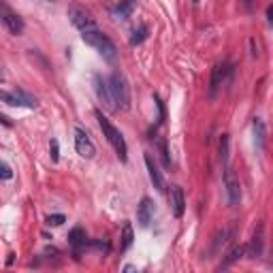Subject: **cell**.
Returning a JSON list of instances; mask_svg holds the SVG:
<instances>
[{
	"label": "cell",
	"instance_id": "6da1fadb",
	"mask_svg": "<svg viewBox=\"0 0 273 273\" xmlns=\"http://www.w3.org/2000/svg\"><path fill=\"white\" fill-rule=\"evenodd\" d=\"M81 39L83 43H88L90 47H94L98 54H101L107 62H116V58H118V49H116V45H113V41L109 39L107 34H103L101 30H83L81 32Z\"/></svg>",
	"mask_w": 273,
	"mask_h": 273
},
{
	"label": "cell",
	"instance_id": "7a4b0ae2",
	"mask_svg": "<svg viewBox=\"0 0 273 273\" xmlns=\"http://www.w3.org/2000/svg\"><path fill=\"white\" fill-rule=\"evenodd\" d=\"M96 120H98V124H101V131H103V135H105V139H107L111 145H113V149H116L118 158H120L122 162H126V160H128V147H126V141H124L122 133H120L118 128L109 122L107 116H103V111H96Z\"/></svg>",
	"mask_w": 273,
	"mask_h": 273
},
{
	"label": "cell",
	"instance_id": "3957f363",
	"mask_svg": "<svg viewBox=\"0 0 273 273\" xmlns=\"http://www.w3.org/2000/svg\"><path fill=\"white\" fill-rule=\"evenodd\" d=\"M107 83H109V92H111L116 109L126 111L128 107H131V88H128L126 77L122 73H113Z\"/></svg>",
	"mask_w": 273,
	"mask_h": 273
},
{
	"label": "cell",
	"instance_id": "277c9868",
	"mask_svg": "<svg viewBox=\"0 0 273 273\" xmlns=\"http://www.w3.org/2000/svg\"><path fill=\"white\" fill-rule=\"evenodd\" d=\"M68 19H71V24L77 28V30H92L96 28V19H94V15L90 13L86 6H81L77 2H73V4H68Z\"/></svg>",
	"mask_w": 273,
	"mask_h": 273
},
{
	"label": "cell",
	"instance_id": "5b68a950",
	"mask_svg": "<svg viewBox=\"0 0 273 273\" xmlns=\"http://www.w3.org/2000/svg\"><path fill=\"white\" fill-rule=\"evenodd\" d=\"M0 21H2V26L9 30L11 34L15 36H19V34H24V19L19 17V13L17 11H13V6L11 4H6L4 0H0Z\"/></svg>",
	"mask_w": 273,
	"mask_h": 273
},
{
	"label": "cell",
	"instance_id": "8992f818",
	"mask_svg": "<svg viewBox=\"0 0 273 273\" xmlns=\"http://www.w3.org/2000/svg\"><path fill=\"white\" fill-rule=\"evenodd\" d=\"M0 103L9 105V107H28L36 109V98L26 94L24 90H0Z\"/></svg>",
	"mask_w": 273,
	"mask_h": 273
},
{
	"label": "cell",
	"instance_id": "52a82bcc",
	"mask_svg": "<svg viewBox=\"0 0 273 273\" xmlns=\"http://www.w3.org/2000/svg\"><path fill=\"white\" fill-rule=\"evenodd\" d=\"M222 181H224V190H226V201H229L231 207H237L241 203V184H239L237 173H235L229 164H226V169H224Z\"/></svg>",
	"mask_w": 273,
	"mask_h": 273
},
{
	"label": "cell",
	"instance_id": "ba28073f",
	"mask_svg": "<svg viewBox=\"0 0 273 273\" xmlns=\"http://www.w3.org/2000/svg\"><path fill=\"white\" fill-rule=\"evenodd\" d=\"M233 71L235 68L229 64H216L211 68V81H209V96L216 98L218 90L224 86V83H231V77H233Z\"/></svg>",
	"mask_w": 273,
	"mask_h": 273
},
{
	"label": "cell",
	"instance_id": "9c48e42d",
	"mask_svg": "<svg viewBox=\"0 0 273 273\" xmlns=\"http://www.w3.org/2000/svg\"><path fill=\"white\" fill-rule=\"evenodd\" d=\"M75 149H77V154L83 158H94V154H96L94 143L83 128H75Z\"/></svg>",
	"mask_w": 273,
	"mask_h": 273
},
{
	"label": "cell",
	"instance_id": "30bf717a",
	"mask_svg": "<svg viewBox=\"0 0 273 273\" xmlns=\"http://www.w3.org/2000/svg\"><path fill=\"white\" fill-rule=\"evenodd\" d=\"M263 250H265V224H259L254 229V235H252L250 246H246V252H248L250 259H261Z\"/></svg>",
	"mask_w": 273,
	"mask_h": 273
},
{
	"label": "cell",
	"instance_id": "8fae6325",
	"mask_svg": "<svg viewBox=\"0 0 273 273\" xmlns=\"http://www.w3.org/2000/svg\"><path fill=\"white\" fill-rule=\"evenodd\" d=\"M145 166H147V173H149V179L151 184H154V188L158 192H166V181H164V175L162 171L158 169L156 160L151 158V154H145Z\"/></svg>",
	"mask_w": 273,
	"mask_h": 273
},
{
	"label": "cell",
	"instance_id": "7c38bea8",
	"mask_svg": "<svg viewBox=\"0 0 273 273\" xmlns=\"http://www.w3.org/2000/svg\"><path fill=\"white\" fill-rule=\"evenodd\" d=\"M94 90H96V96H98V101L103 103L105 109H109V111L116 109V105H113V98H111V92H109V83L105 81L101 75H96V77H94Z\"/></svg>",
	"mask_w": 273,
	"mask_h": 273
},
{
	"label": "cell",
	"instance_id": "4fadbf2b",
	"mask_svg": "<svg viewBox=\"0 0 273 273\" xmlns=\"http://www.w3.org/2000/svg\"><path fill=\"white\" fill-rule=\"evenodd\" d=\"M151 218H154V203L147 196H143L141 203L136 205V222H139L141 229H147Z\"/></svg>",
	"mask_w": 273,
	"mask_h": 273
},
{
	"label": "cell",
	"instance_id": "5bb4252c",
	"mask_svg": "<svg viewBox=\"0 0 273 273\" xmlns=\"http://www.w3.org/2000/svg\"><path fill=\"white\" fill-rule=\"evenodd\" d=\"M171 209H173V216L181 218L186 211V196L181 186H171Z\"/></svg>",
	"mask_w": 273,
	"mask_h": 273
},
{
	"label": "cell",
	"instance_id": "9a60e30c",
	"mask_svg": "<svg viewBox=\"0 0 273 273\" xmlns=\"http://www.w3.org/2000/svg\"><path fill=\"white\" fill-rule=\"evenodd\" d=\"M136 6V0H120L116 6H111V17L113 19H128Z\"/></svg>",
	"mask_w": 273,
	"mask_h": 273
},
{
	"label": "cell",
	"instance_id": "2e32d148",
	"mask_svg": "<svg viewBox=\"0 0 273 273\" xmlns=\"http://www.w3.org/2000/svg\"><path fill=\"white\" fill-rule=\"evenodd\" d=\"M252 128H254V143H256V147H259L261 151H265V147H267V126H265V122H263L261 118H254Z\"/></svg>",
	"mask_w": 273,
	"mask_h": 273
},
{
	"label": "cell",
	"instance_id": "e0dca14e",
	"mask_svg": "<svg viewBox=\"0 0 273 273\" xmlns=\"http://www.w3.org/2000/svg\"><path fill=\"white\" fill-rule=\"evenodd\" d=\"M68 244H71L75 250H79V248H86L88 244V239H86V231L83 229H73L71 233H68Z\"/></svg>",
	"mask_w": 273,
	"mask_h": 273
},
{
	"label": "cell",
	"instance_id": "ac0fdd59",
	"mask_svg": "<svg viewBox=\"0 0 273 273\" xmlns=\"http://www.w3.org/2000/svg\"><path fill=\"white\" fill-rule=\"evenodd\" d=\"M229 149H231V145H229V135H222L220 136V143H218V154H220V162H222L224 166L229 164Z\"/></svg>",
	"mask_w": 273,
	"mask_h": 273
},
{
	"label": "cell",
	"instance_id": "d6986e66",
	"mask_svg": "<svg viewBox=\"0 0 273 273\" xmlns=\"http://www.w3.org/2000/svg\"><path fill=\"white\" fill-rule=\"evenodd\" d=\"M133 241H135L133 226H131V222H124V229H122V244H120V250H122V252H126V250L133 246Z\"/></svg>",
	"mask_w": 273,
	"mask_h": 273
},
{
	"label": "cell",
	"instance_id": "ffe728a7",
	"mask_svg": "<svg viewBox=\"0 0 273 273\" xmlns=\"http://www.w3.org/2000/svg\"><path fill=\"white\" fill-rule=\"evenodd\" d=\"M147 32H149V28H147L145 24L139 26V28H136L135 32H133V36H131V45H141L143 41L147 39Z\"/></svg>",
	"mask_w": 273,
	"mask_h": 273
},
{
	"label": "cell",
	"instance_id": "44dd1931",
	"mask_svg": "<svg viewBox=\"0 0 273 273\" xmlns=\"http://www.w3.org/2000/svg\"><path fill=\"white\" fill-rule=\"evenodd\" d=\"M244 254H246V246H237V248H233V252L229 254V259H226V261L222 263V267H229V265H233L235 261H239Z\"/></svg>",
	"mask_w": 273,
	"mask_h": 273
},
{
	"label": "cell",
	"instance_id": "7402d4cb",
	"mask_svg": "<svg viewBox=\"0 0 273 273\" xmlns=\"http://www.w3.org/2000/svg\"><path fill=\"white\" fill-rule=\"evenodd\" d=\"M49 156H51V162H58L60 160V143H58V139H51L49 141Z\"/></svg>",
	"mask_w": 273,
	"mask_h": 273
},
{
	"label": "cell",
	"instance_id": "603a6c76",
	"mask_svg": "<svg viewBox=\"0 0 273 273\" xmlns=\"http://www.w3.org/2000/svg\"><path fill=\"white\" fill-rule=\"evenodd\" d=\"M64 222H66V218L62 214H51V216L45 218V224H47V226H60Z\"/></svg>",
	"mask_w": 273,
	"mask_h": 273
},
{
	"label": "cell",
	"instance_id": "cb8c5ba5",
	"mask_svg": "<svg viewBox=\"0 0 273 273\" xmlns=\"http://www.w3.org/2000/svg\"><path fill=\"white\" fill-rule=\"evenodd\" d=\"M158 147H160V154H162L164 166L169 169V166H171V158H169V147H166V141H164V139H158Z\"/></svg>",
	"mask_w": 273,
	"mask_h": 273
},
{
	"label": "cell",
	"instance_id": "d4e9b609",
	"mask_svg": "<svg viewBox=\"0 0 273 273\" xmlns=\"http://www.w3.org/2000/svg\"><path fill=\"white\" fill-rule=\"evenodd\" d=\"M13 177V171H11V166L0 160V179H11Z\"/></svg>",
	"mask_w": 273,
	"mask_h": 273
},
{
	"label": "cell",
	"instance_id": "484cf974",
	"mask_svg": "<svg viewBox=\"0 0 273 273\" xmlns=\"http://www.w3.org/2000/svg\"><path fill=\"white\" fill-rule=\"evenodd\" d=\"M154 101H156V107H158V122H164V103L160 101V96H154Z\"/></svg>",
	"mask_w": 273,
	"mask_h": 273
},
{
	"label": "cell",
	"instance_id": "4316f807",
	"mask_svg": "<svg viewBox=\"0 0 273 273\" xmlns=\"http://www.w3.org/2000/svg\"><path fill=\"white\" fill-rule=\"evenodd\" d=\"M0 124H4L6 128H11L13 126V122H11V118H6L4 113H0Z\"/></svg>",
	"mask_w": 273,
	"mask_h": 273
},
{
	"label": "cell",
	"instance_id": "83f0119b",
	"mask_svg": "<svg viewBox=\"0 0 273 273\" xmlns=\"http://www.w3.org/2000/svg\"><path fill=\"white\" fill-rule=\"evenodd\" d=\"M4 77H6V75H4V68H2V66H0V83H2V81H4Z\"/></svg>",
	"mask_w": 273,
	"mask_h": 273
},
{
	"label": "cell",
	"instance_id": "f1b7e54d",
	"mask_svg": "<svg viewBox=\"0 0 273 273\" xmlns=\"http://www.w3.org/2000/svg\"><path fill=\"white\" fill-rule=\"evenodd\" d=\"M244 4L248 6V9H252V4H254V0H244Z\"/></svg>",
	"mask_w": 273,
	"mask_h": 273
},
{
	"label": "cell",
	"instance_id": "f546056e",
	"mask_svg": "<svg viewBox=\"0 0 273 273\" xmlns=\"http://www.w3.org/2000/svg\"><path fill=\"white\" fill-rule=\"evenodd\" d=\"M192 2H194V4H199V2H201V0H192Z\"/></svg>",
	"mask_w": 273,
	"mask_h": 273
},
{
	"label": "cell",
	"instance_id": "4dcf8cb0",
	"mask_svg": "<svg viewBox=\"0 0 273 273\" xmlns=\"http://www.w3.org/2000/svg\"><path fill=\"white\" fill-rule=\"evenodd\" d=\"M47 2H54V0H47Z\"/></svg>",
	"mask_w": 273,
	"mask_h": 273
}]
</instances>
